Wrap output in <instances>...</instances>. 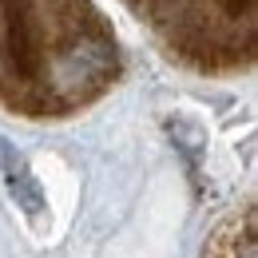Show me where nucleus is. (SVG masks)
<instances>
[{
	"label": "nucleus",
	"mask_w": 258,
	"mask_h": 258,
	"mask_svg": "<svg viewBox=\"0 0 258 258\" xmlns=\"http://www.w3.org/2000/svg\"><path fill=\"white\" fill-rule=\"evenodd\" d=\"M0 171H4V187L16 199V207L28 215V219H44L48 211V199H44V187L36 183V175L28 171V163L20 159L8 143H0Z\"/></svg>",
	"instance_id": "1"
}]
</instances>
